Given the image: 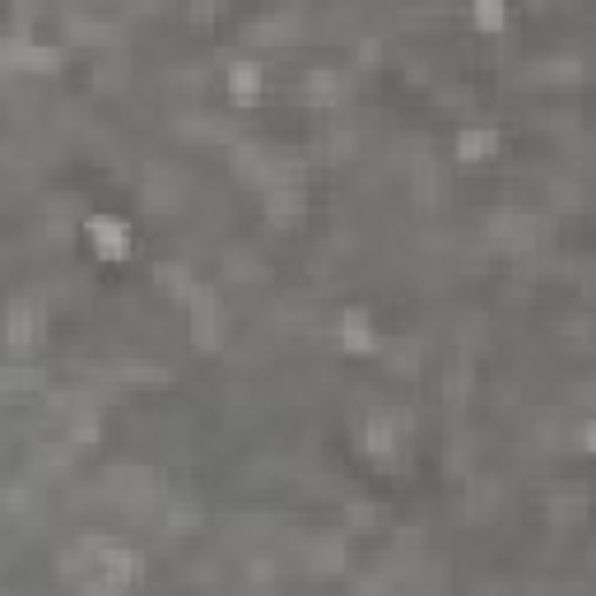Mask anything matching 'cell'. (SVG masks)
I'll return each instance as SVG.
<instances>
[{"mask_svg":"<svg viewBox=\"0 0 596 596\" xmlns=\"http://www.w3.org/2000/svg\"><path fill=\"white\" fill-rule=\"evenodd\" d=\"M84 233L94 238V247L103 252V257H122L126 243H131V224H126V219H117V215H89Z\"/></svg>","mask_w":596,"mask_h":596,"instance_id":"6da1fadb","label":"cell"},{"mask_svg":"<svg viewBox=\"0 0 596 596\" xmlns=\"http://www.w3.org/2000/svg\"><path fill=\"white\" fill-rule=\"evenodd\" d=\"M38 331H42V308L38 303H14L10 317H5V336H10L14 345H28Z\"/></svg>","mask_w":596,"mask_h":596,"instance_id":"7a4b0ae2","label":"cell"},{"mask_svg":"<svg viewBox=\"0 0 596 596\" xmlns=\"http://www.w3.org/2000/svg\"><path fill=\"white\" fill-rule=\"evenodd\" d=\"M224 84H229L238 98L261 94V66H257V61H243V56H238V61H229V66H224Z\"/></svg>","mask_w":596,"mask_h":596,"instance_id":"3957f363","label":"cell"},{"mask_svg":"<svg viewBox=\"0 0 596 596\" xmlns=\"http://www.w3.org/2000/svg\"><path fill=\"white\" fill-rule=\"evenodd\" d=\"M340 336H345V345L350 350H368L373 345V322H368L364 308H350L345 312V322H340Z\"/></svg>","mask_w":596,"mask_h":596,"instance_id":"277c9868","label":"cell"},{"mask_svg":"<svg viewBox=\"0 0 596 596\" xmlns=\"http://www.w3.org/2000/svg\"><path fill=\"white\" fill-rule=\"evenodd\" d=\"M461 154H489V149H494V131H489V126H466V131H461Z\"/></svg>","mask_w":596,"mask_h":596,"instance_id":"5b68a950","label":"cell"},{"mask_svg":"<svg viewBox=\"0 0 596 596\" xmlns=\"http://www.w3.org/2000/svg\"><path fill=\"white\" fill-rule=\"evenodd\" d=\"M475 19H480V24H485V28H499L503 19H508V14H503L499 5H480V10H475Z\"/></svg>","mask_w":596,"mask_h":596,"instance_id":"8992f818","label":"cell"}]
</instances>
